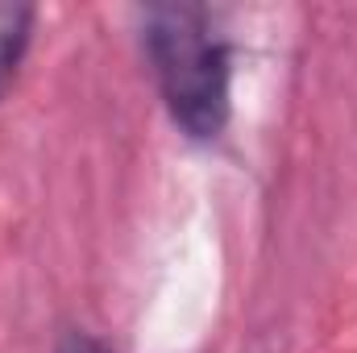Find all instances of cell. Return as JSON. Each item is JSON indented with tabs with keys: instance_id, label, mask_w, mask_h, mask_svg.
<instances>
[{
	"instance_id": "cell-3",
	"label": "cell",
	"mask_w": 357,
	"mask_h": 353,
	"mask_svg": "<svg viewBox=\"0 0 357 353\" xmlns=\"http://www.w3.org/2000/svg\"><path fill=\"white\" fill-rule=\"evenodd\" d=\"M59 353H108L100 341H91V337H84V333H71L63 345H59Z\"/></svg>"
},
{
	"instance_id": "cell-2",
	"label": "cell",
	"mask_w": 357,
	"mask_h": 353,
	"mask_svg": "<svg viewBox=\"0 0 357 353\" xmlns=\"http://www.w3.org/2000/svg\"><path fill=\"white\" fill-rule=\"evenodd\" d=\"M33 33V8L29 4H0V96L8 91Z\"/></svg>"
},
{
	"instance_id": "cell-1",
	"label": "cell",
	"mask_w": 357,
	"mask_h": 353,
	"mask_svg": "<svg viewBox=\"0 0 357 353\" xmlns=\"http://www.w3.org/2000/svg\"><path fill=\"white\" fill-rule=\"evenodd\" d=\"M142 38L175 125L195 142H212L229 125L233 80L229 46L212 17L199 4H154L142 17Z\"/></svg>"
}]
</instances>
